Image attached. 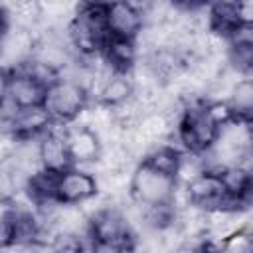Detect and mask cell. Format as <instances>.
<instances>
[{
	"label": "cell",
	"mask_w": 253,
	"mask_h": 253,
	"mask_svg": "<svg viewBox=\"0 0 253 253\" xmlns=\"http://www.w3.org/2000/svg\"><path fill=\"white\" fill-rule=\"evenodd\" d=\"M8 85H10V71L0 67V107L8 101Z\"/></svg>",
	"instance_id": "obj_14"
},
{
	"label": "cell",
	"mask_w": 253,
	"mask_h": 253,
	"mask_svg": "<svg viewBox=\"0 0 253 253\" xmlns=\"http://www.w3.org/2000/svg\"><path fill=\"white\" fill-rule=\"evenodd\" d=\"M107 38L105 4H79L73 20L67 26V42L75 57L101 55Z\"/></svg>",
	"instance_id": "obj_1"
},
{
	"label": "cell",
	"mask_w": 253,
	"mask_h": 253,
	"mask_svg": "<svg viewBox=\"0 0 253 253\" xmlns=\"http://www.w3.org/2000/svg\"><path fill=\"white\" fill-rule=\"evenodd\" d=\"M89 95L87 91L71 77L59 75L45 87L43 93V109L49 113L53 123H73L87 109Z\"/></svg>",
	"instance_id": "obj_4"
},
{
	"label": "cell",
	"mask_w": 253,
	"mask_h": 253,
	"mask_svg": "<svg viewBox=\"0 0 253 253\" xmlns=\"http://www.w3.org/2000/svg\"><path fill=\"white\" fill-rule=\"evenodd\" d=\"M65 130V128H63ZM63 130H55L53 126L42 134L38 138V152H40V162H42V168L45 172H51V174H61L63 170L71 168L73 162L69 158V150H67V144H65V136H63Z\"/></svg>",
	"instance_id": "obj_9"
},
{
	"label": "cell",
	"mask_w": 253,
	"mask_h": 253,
	"mask_svg": "<svg viewBox=\"0 0 253 253\" xmlns=\"http://www.w3.org/2000/svg\"><path fill=\"white\" fill-rule=\"evenodd\" d=\"M36 43V34L24 28L8 26L0 36V67L6 71H16L30 61Z\"/></svg>",
	"instance_id": "obj_7"
},
{
	"label": "cell",
	"mask_w": 253,
	"mask_h": 253,
	"mask_svg": "<svg viewBox=\"0 0 253 253\" xmlns=\"http://www.w3.org/2000/svg\"><path fill=\"white\" fill-rule=\"evenodd\" d=\"M219 132V126L208 115L204 101H196L184 107L176 123V136L184 146V152L204 154L211 148Z\"/></svg>",
	"instance_id": "obj_3"
},
{
	"label": "cell",
	"mask_w": 253,
	"mask_h": 253,
	"mask_svg": "<svg viewBox=\"0 0 253 253\" xmlns=\"http://www.w3.org/2000/svg\"><path fill=\"white\" fill-rule=\"evenodd\" d=\"M99 194V180L79 166H71L55 176V202L83 206Z\"/></svg>",
	"instance_id": "obj_5"
},
{
	"label": "cell",
	"mask_w": 253,
	"mask_h": 253,
	"mask_svg": "<svg viewBox=\"0 0 253 253\" xmlns=\"http://www.w3.org/2000/svg\"><path fill=\"white\" fill-rule=\"evenodd\" d=\"M132 95H134V87H132L130 75L128 73H119V71H111L103 79V83L97 91L99 105L109 107V109H115V107L126 103Z\"/></svg>",
	"instance_id": "obj_12"
},
{
	"label": "cell",
	"mask_w": 253,
	"mask_h": 253,
	"mask_svg": "<svg viewBox=\"0 0 253 253\" xmlns=\"http://www.w3.org/2000/svg\"><path fill=\"white\" fill-rule=\"evenodd\" d=\"M225 103L229 105V109L233 113V119L249 121L251 111H253V83H251V77L239 79L233 85V89L229 91Z\"/></svg>",
	"instance_id": "obj_13"
},
{
	"label": "cell",
	"mask_w": 253,
	"mask_h": 253,
	"mask_svg": "<svg viewBox=\"0 0 253 253\" xmlns=\"http://www.w3.org/2000/svg\"><path fill=\"white\" fill-rule=\"evenodd\" d=\"M43 93H45V85H42L26 69L10 71L8 101H6L8 107H12V109L38 107L43 103Z\"/></svg>",
	"instance_id": "obj_8"
},
{
	"label": "cell",
	"mask_w": 253,
	"mask_h": 253,
	"mask_svg": "<svg viewBox=\"0 0 253 253\" xmlns=\"http://www.w3.org/2000/svg\"><path fill=\"white\" fill-rule=\"evenodd\" d=\"M63 136H65V144H67L69 158H71L73 166L97 162V158L101 154V140L91 128H87L83 125L67 126L63 130Z\"/></svg>",
	"instance_id": "obj_10"
},
{
	"label": "cell",
	"mask_w": 253,
	"mask_h": 253,
	"mask_svg": "<svg viewBox=\"0 0 253 253\" xmlns=\"http://www.w3.org/2000/svg\"><path fill=\"white\" fill-rule=\"evenodd\" d=\"M105 26H107L109 38L136 40V36L144 28L140 6L132 2L105 4Z\"/></svg>",
	"instance_id": "obj_6"
},
{
	"label": "cell",
	"mask_w": 253,
	"mask_h": 253,
	"mask_svg": "<svg viewBox=\"0 0 253 253\" xmlns=\"http://www.w3.org/2000/svg\"><path fill=\"white\" fill-rule=\"evenodd\" d=\"M101 57L111 71L128 73L134 67V63L138 61V49H136L134 40L107 38V42L101 49Z\"/></svg>",
	"instance_id": "obj_11"
},
{
	"label": "cell",
	"mask_w": 253,
	"mask_h": 253,
	"mask_svg": "<svg viewBox=\"0 0 253 253\" xmlns=\"http://www.w3.org/2000/svg\"><path fill=\"white\" fill-rule=\"evenodd\" d=\"M178 188V182L174 176L164 174L146 162H140L130 172L128 182V196L134 204L142 208H156L172 204L174 192Z\"/></svg>",
	"instance_id": "obj_2"
}]
</instances>
